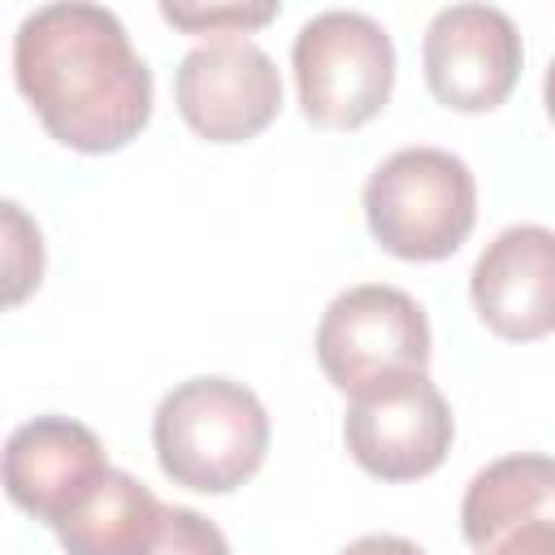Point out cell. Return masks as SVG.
<instances>
[{"mask_svg":"<svg viewBox=\"0 0 555 555\" xmlns=\"http://www.w3.org/2000/svg\"><path fill=\"white\" fill-rule=\"evenodd\" d=\"M13 78L43 130L87 156L126 147L152 117V69L121 17L91 0L30 9L13 35Z\"/></svg>","mask_w":555,"mask_h":555,"instance_id":"cell-1","label":"cell"},{"mask_svg":"<svg viewBox=\"0 0 555 555\" xmlns=\"http://www.w3.org/2000/svg\"><path fill=\"white\" fill-rule=\"evenodd\" d=\"M269 434L256 390L221 373L178 382L152 412L160 473L195 494H230L251 481L269 455Z\"/></svg>","mask_w":555,"mask_h":555,"instance_id":"cell-2","label":"cell"},{"mask_svg":"<svg viewBox=\"0 0 555 555\" xmlns=\"http://www.w3.org/2000/svg\"><path fill=\"white\" fill-rule=\"evenodd\" d=\"M364 225L399 260H447L477 225V178L447 147H399L364 182Z\"/></svg>","mask_w":555,"mask_h":555,"instance_id":"cell-3","label":"cell"},{"mask_svg":"<svg viewBox=\"0 0 555 555\" xmlns=\"http://www.w3.org/2000/svg\"><path fill=\"white\" fill-rule=\"evenodd\" d=\"M291 69L299 108L321 130H356L373 121L395 87V39L360 9L312 13L295 43Z\"/></svg>","mask_w":555,"mask_h":555,"instance_id":"cell-4","label":"cell"},{"mask_svg":"<svg viewBox=\"0 0 555 555\" xmlns=\"http://www.w3.org/2000/svg\"><path fill=\"white\" fill-rule=\"evenodd\" d=\"M312 347L330 386L351 399L377 382L429 373L434 334L425 308L408 291L386 282H360L325 304Z\"/></svg>","mask_w":555,"mask_h":555,"instance_id":"cell-5","label":"cell"},{"mask_svg":"<svg viewBox=\"0 0 555 555\" xmlns=\"http://www.w3.org/2000/svg\"><path fill=\"white\" fill-rule=\"evenodd\" d=\"M455 416L429 373H403L347 399V455L377 481L429 477L447 460Z\"/></svg>","mask_w":555,"mask_h":555,"instance_id":"cell-6","label":"cell"},{"mask_svg":"<svg viewBox=\"0 0 555 555\" xmlns=\"http://www.w3.org/2000/svg\"><path fill=\"white\" fill-rule=\"evenodd\" d=\"M173 104L208 143H247L282 108V74L273 56L247 39H204L173 69Z\"/></svg>","mask_w":555,"mask_h":555,"instance_id":"cell-7","label":"cell"},{"mask_svg":"<svg viewBox=\"0 0 555 555\" xmlns=\"http://www.w3.org/2000/svg\"><path fill=\"white\" fill-rule=\"evenodd\" d=\"M421 65L438 104L455 113H490L512 95L525 65V43L499 4L460 0L429 17Z\"/></svg>","mask_w":555,"mask_h":555,"instance_id":"cell-8","label":"cell"},{"mask_svg":"<svg viewBox=\"0 0 555 555\" xmlns=\"http://www.w3.org/2000/svg\"><path fill=\"white\" fill-rule=\"evenodd\" d=\"M108 468L113 464L95 429L61 412L22 421L4 442V494L48 529H56Z\"/></svg>","mask_w":555,"mask_h":555,"instance_id":"cell-9","label":"cell"},{"mask_svg":"<svg viewBox=\"0 0 555 555\" xmlns=\"http://www.w3.org/2000/svg\"><path fill=\"white\" fill-rule=\"evenodd\" d=\"M481 325L507 343L555 334V230L516 221L499 230L468 273Z\"/></svg>","mask_w":555,"mask_h":555,"instance_id":"cell-10","label":"cell"},{"mask_svg":"<svg viewBox=\"0 0 555 555\" xmlns=\"http://www.w3.org/2000/svg\"><path fill=\"white\" fill-rule=\"evenodd\" d=\"M529 520H555V455L516 451L473 473L460 499V529L473 551Z\"/></svg>","mask_w":555,"mask_h":555,"instance_id":"cell-11","label":"cell"},{"mask_svg":"<svg viewBox=\"0 0 555 555\" xmlns=\"http://www.w3.org/2000/svg\"><path fill=\"white\" fill-rule=\"evenodd\" d=\"M165 503L126 468H108L104 481L52 529L65 555H134L156 529Z\"/></svg>","mask_w":555,"mask_h":555,"instance_id":"cell-12","label":"cell"},{"mask_svg":"<svg viewBox=\"0 0 555 555\" xmlns=\"http://www.w3.org/2000/svg\"><path fill=\"white\" fill-rule=\"evenodd\" d=\"M134 555H230V542L217 529V520H208L204 512L165 503L156 529L147 533V542Z\"/></svg>","mask_w":555,"mask_h":555,"instance_id":"cell-13","label":"cell"},{"mask_svg":"<svg viewBox=\"0 0 555 555\" xmlns=\"http://www.w3.org/2000/svg\"><path fill=\"white\" fill-rule=\"evenodd\" d=\"M43 278V238L39 225L22 212L17 199H4V295L22 304Z\"/></svg>","mask_w":555,"mask_h":555,"instance_id":"cell-14","label":"cell"},{"mask_svg":"<svg viewBox=\"0 0 555 555\" xmlns=\"http://www.w3.org/2000/svg\"><path fill=\"white\" fill-rule=\"evenodd\" d=\"M160 17L169 26H182L191 35H204V39H234V35H251L256 26L273 22L278 17V4H208V9H195V4H160Z\"/></svg>","mask_w":555,"mask_h":555,"instance_id":"cell-15","label":"cell"},{"mask_svg":"<svg viewBox=\"0 0 555 555\" xmlns=\"http://www.w3.org/2000/svg\"><path fill=\"white\" fill-rule=\"evenodd\" d=\"M477 555H555V520L512 525L499 538H490Z\"/></svg>","mask_w":555,"mask_h":555,"instance_id":"cell-16","label":"cell"},{"mask_svg":"<svg viewBox=\"0 0 555 555\" xmlns=\"http://www.w3.org/2000/svg\"><path fill=\"white\" fill-rule=\"evenodd\" d=\"M338 555H425V546H416L403 533H364V538L347 542Z\"/></svg>","mask_w":555,"mask_h":555,"instance_id":"cell-17","label":"cell"},{"mask_svg":"<svg viewBox=\"0 0 555 555\" xmlns=\"http://www.w3.org/2000/svg\"><path fill=\"white\" fill-rule=\"evenodd\" d=\"M542 104H546V117L555 121V56H551V65L542 74Z\"/></svg>","mask_w":555,"mask_h":555,"instance_id":"cell-18","label":"cell"}]
</instances>
